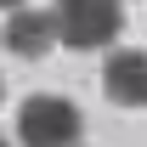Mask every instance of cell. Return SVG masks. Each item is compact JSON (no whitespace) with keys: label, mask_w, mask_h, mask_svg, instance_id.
Wrapping results in <instances>:
<instances>
[{"label":"cell","mask_w":147,"mask_h":147,"mask_svg":"<svg viewBox=\"0 0 147 147\" xmlns=\"http://www.w3.org/2000/svg\"><path fill=\"white\" fill-rule=\"evenodd\" d=\"M0 96H6V85H0Z\"/></svg>","instance_id":"6"},{"label":"cell","mask_w":147,"mask_h":147,"mask_svg":"<svg viewBox=\"0 0 147 147\" xmlns=\"http://www.w3.org/2000/svg\"><path fill=\"white\" fill-rule=\"evenodd\" d=\"M0 40H6V51H11V57H23V62H40V57L51 51V40H57V23L45 17V11H28V6H17Z\"/></svg>","instance_id":"4"},{"label":"cell","mask_w":147,"mask_h":147,"mask_svg":"<svg viewBox=\"0 0 147 147\" xmlns=\"http://www.w3.org/2000/svg\"><path fill=\"white\" fill-rule=\"evenodd\" d=\"M51 23L68 51H102L125 28V11H119V0H57Z\"/></svg>","instance_id":"1"},{"label":"cell","mask_w":147,"mask_h":147,"mask_svg":"<svg viewBox=\"0 0 147 147\" xmlns=\"http://www.w3.org/2000/svg\"><path fill=\"white\" fill-rule=\"evenodd\" d=\"M0 147H11V142H0Z\"/></svg>","instance_id":"7"},{"label":"cell","mask_w":147,"mask_h":147,"mask_svg":"<svg viewBox=\"0 0 147 147\" xmlns=\"http://www.w3.org/2000/svg\"><path fill=\"white\" fill-rule=\"evenodd\" d=\"M79 130H85V119L68 96H28L17 108V142L23 147H74Z\"/></svg>","instance_id":"2"},{"label":"cell","mask_w":147,"mask_h":147,"mask_svg":"<svg viewBox=\"0 0 147 147\" xmlns=\"http://www.w3.org/2000/svg\"><path fill=\"white\" fill-rule=\"evenodd\" d=\"M102 96L119 108H147V51H113L102 68Z\"/></svg>","instance_id":"3"},{"label":"cell","mask_w":147,"mask_h":147,"mask_svg":"<svg viewBox=\"0 0 147 147\" xmlns=\"http://www.w3.org/2000/svg\"><path fill=\"white\" fill-rule=\"evenodd\" d=\"M0 6H6V11H17V6H28V0H0Z\"/></svg>","instance_id":"5"}]
</instances>
